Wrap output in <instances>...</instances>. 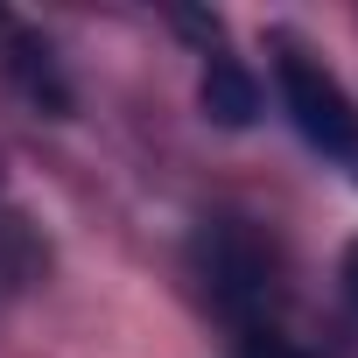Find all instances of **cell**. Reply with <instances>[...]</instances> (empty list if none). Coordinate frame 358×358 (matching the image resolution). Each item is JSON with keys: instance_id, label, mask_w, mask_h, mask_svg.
I'll return each mask as SVG.
<instances>
[{"instance_id": "obj_6", "label": "cell", "mask_w": 358, "mask_h": 358, "mask_svg": "<svg viewBox=\"0 0 358 358\" xmlns=\"http://www.w3.org/2000/svg\"><path fill=\"white\" fill-rule=\"evenodd\" d=\"M344 288H351V302H358V239L344 246Z\"/></svg>"}, {"instance_id": "obj_4", "label": "cell", "mask_w": 358, "mask_h": 358, "mask_svg": "<svg viewBox=\"0 0 358 358\" xmlns=\"http://www.w3.org/2000/svg\"><path fill=\"white\" fill-rule=\"evenodd\" d=\"M29 260H36V246H29V225H22V211H15L8 183H0V281L29 274Z\"/></svg>"}, {"instance_id": "obj_1", "label": "cell", "mask_w": 358, "mask_h": 358, "mask_svg": "<svg viewBox=\"0 0 358 358\" xmlns=\"http://www.w3.org/2000/svg\"><path fill=\"white\" fill-rule=\"evenodd\" d=\"M274 85H281V106H288L295 134H302L323 162H337V169L358 176V106L344 99V85H337L316 57H302V50H281V57H274Z\"/></svg>"}, {"instance_id": "obj_2", "label": "cell", "mask_w": 358, "mask_h": 358, "mask_svg": "<svg viewBox=\"0 0 358 358\" xmlns=\"http://www.w3.org/2000/svg\"><path fill=\"white\" fill-rule=\"evenodd\" d=\"M197 260H204V288H211V302H218L225 316L253 323V316L267 309V295H274V260H267V253H260V246H253L232 218L204 225Z\"/></svg>"}, {"instance_id": "obj_5", "label": "cell", "mask_w": 358, "mask_h": 358, "mask_svg": "<svg viewBox=\"0 0 358 358\" xmlns=\"http://www.w3.org/2000/svg\"><path fill=\"white\" fill-rule=\"evenodd\" d=\"M239 358H309V351H295V344H281V337H253Z\"/></svg>"}, {"instance_id": "obj_3", "label": "cell", "mask_w": 358, "mask_h": 358, "mask_svg": "<svg viewBox=\"0 0 358 358\" xmlns=\"http://www.w3.org/2000/svg\"><path fill=\"white\" fill-rule=\"evenodd\" d=\"M204 113L225 120V127H246L253 120V85H246V71L232 57H211V71H204Z\"/></svg>"}]
</instances>
